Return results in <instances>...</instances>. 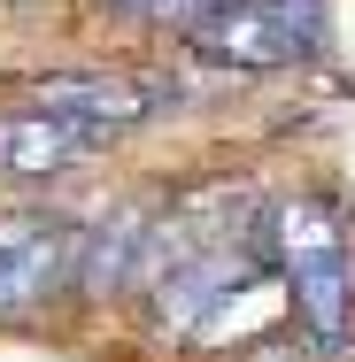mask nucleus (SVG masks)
I'll return each instance as SVG.
<instances>
[{
  "instance_id": "f257e3e1",
  "label": "nucleus",
  "mask_w": 355,
  "mask_h": 362,
  "mask_svg": "<svg viewBox=\"0 0 355 362\" xmlns=\"http://www.w3.org/2000/svg\"><path fill=\"white\" fill-rule=\"evenodd\" d=\"M271 247H278V270H286V293H293L301 332L348 347L355 262H348V239H340L332 209H325V201H293V209H278V216H271Z\"/></svg>"
},
{
  "instance_id": "f03ea898",
  "label": "nucleus",
  "mask_w": 355,
  "mask_h": 362,
  "mask_svg": "<svg viewBox=\"0 0 355 362\" xmlns=\"http://www.w3.org/2000/svg\"><path fill=\"white\" fill-rule=\"evenodd\" d=\"M101 139V124H85L55 100H31V108H0V177H55L77 170Z\"/></svg>"
},
{
  "instance_id": "7ed1b4c3",
  "label": "nucleus",
  "mask_w": 355,
  "mask_h": 362,
  "mask_svg": "<svg viewBox=\"0 0 355 362\" xmlns=\"http://www.w3.org/2000/svg\"><path fill=\"white\" fill-rule=\"evenodd\" d=\"M77 278V231L62 216H0V316Z\"/></svg>"
},
{
  "instance_id": "20e7f679",
  "label": "nucleus",
  "mask_w": 355,
  "mask_h": 362,
  "mask_svg": "<svg viewBox=\"0 0 355 362\" xmlns=\"http://www.w3.org/2000/svg\"><path fill=\"white\" fill-rule=\"evenodd\" d=\"M186 31H193L209 54H224V62H247V70L293 62V54L309 47L286 0H224V8H209V16H193Z\"/></svg>"
},
{
  "instance_id": "39448f33",
  "label": "nucleus",
  "mask_w": 355,
  "mask_h": 362,
  "mask_svg": "<svg viewBox=\"0 0 355 362\" xmlns=\"http://www.w3.org/2000/svg\"><path fill=\"white\" fill-rule=\"evenodd\" d=\"M247 362H348V347L340 339H317V332H278V339H255L247 347Z\"/></svg>"
},
{
  "instance_id": "423d86ee",
  "label": "nucleus",
  "mask_w": 355,
  "mask_h": 362,
  "mask_svg": "<svg viewBox=\"0 0 355 362\" xmlns=\"http://www.w3.org/2000/svg\"><path fill=\"white\" fill-rule=\"evenodd\" d=\"M116 8H170V0H116Z\"/></svg>"
}]
</instances>
